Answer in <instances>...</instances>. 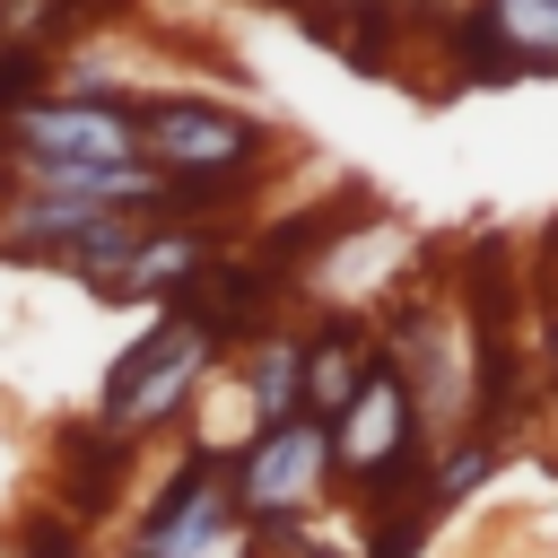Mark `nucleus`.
Returning <instances> with one entry per match:
<instances>
[{
  "label": "nucleus",
  "instance_id": "1",
  "mask_svg": "<svg viewBox=\"0 0 558 558\" xmlns=\"http://www.w3.org/2000/svg\"><path fill=\"white\" fill-rule=\"evenodd\" d=\"M131 131H140V166L157 183L192 192L201 209H209V192H235L270 157L262 122L235 113V105H209V96H140L131 105Z\"/></svg>",
  "mask_w": 558,
  "mask_h": 558
},
{
  "label": "nucleus",
  "instance_id": "2",
  "mask_svg": "<svg viewBox=\"0 0 558 558\" xmlns=\"http://www.w3.org/2000/svg\"><path fill=\"white\" fill-rule=\"evenodd\" d=\"M227 349L192 323V314H157L113 366H105V392H96V427L105 436H122V445H148L157 427H174L183 410H192V392H201V375L218 366Z\"/></svg>",
  "mask_w": 558,
  "mask_h": 558
},
{
  "label": "nucleus",
  "instance_id": "3",
  "mask_svg": "<svg viewBox=\"0 0 558 558\" xmlns=\"http://www.w3.org/2000/svg\"><path fill=\"white\" fill-rule=\"evenodd\" d=\"M323 445H331V488H357L366 506H410L401 488L427 471V427L392 366H375L349 392V410L323 418Z\"/></svg>",
  "mask_w": 558,
  "mask_h": 558
},
{
  "label": "nucleus",
  "instance_id": "4",
  "mask_svg": "<svg viewBox=\"0 0 558 558\" xmlns=\"http://www.w3.org/2000/svg\"><path fill=\"white\" fill-rule=\"evenodd\" d=\"M227 488H235V514L253 541L288 532V523H314L331 506V445H323V418H279V427H253L235 453H227Z\"/></svg>",
  "mask_w": 558,
  "mask_h": 558
},
{
  "label": "nucleus",
  "instance_id": "5",
  "mask_svg": "<svg viewBox=\"0 0 558 558\" xmlns=\"http://www.w3.org/2000/svg\"><path fill=\"white\" fill-rule=\"evenodd\" d=\"M140 558H244L253 532L235 514V488H227V462L209 453H174L157 471V488L131 506V541Z\"/></svg>",
  "mask_w": 558,
  "mask_h": 558
},
{
  "label": "nucleus",
  "instance_id": "6",
  "mask_svg": "<svg viewBox=\"0 0 558 558\" xmlns=\"http://www.w3.org/2000/svg\"><path fill=\"white\" fill-rule=\"evenodd\" d=\"M9 166H131L140 131H131V96H61L35 87L26 105L0 113Z\"/></svg>",
  "mask_w": 558,
  "mask_h": 558
},
{
  "label": "nucleus",
  "instance_id": "7",
  "mask_svg": "<svg viewBox=\"0 0 558 558\" xmlns=\"http://www.w3.org/2000/svg\"><path fill=\"white\" fill-rule=\"evenodd\" d=\"M462 61L471 78H558V0H471Z\"/></svg>",
  "mask_w": 558,
  "mask_h": 558
},
{
  "label": "nucleus",
  "instance_id": "8",
  "mask_svg": "<svg viewBox=\"0 0 558 558\" xmlns=\"http://www.w3.org/2000/svg\"><path fill=\"white\" fill-rule=\"evenodd\" d=\"M131 480H140V445L105 436L96 418H70V427H61V488H52V506H61L70 523H96V514H113Z\"/></svg>",
  "mask_w": 558,
  "mask_h": 558
},
{
  "label": "nucleus",
  "instance_id": "9",
  "mask_svg": "<svg viewBox=\"0 0 558 558\" xmlns=\"http://www.w3.org/2000/svg\"><path fill=\"white\" fill-rule=\"evenodd\" d=\"M270 296H279V279L262 270V262H227V253H209L192 279H183V296H174V314H192L218 349H235L244 331H262V314H270Z\"/></svg>",
  "mask_w": 558,
  "mask_h": 558
},
{
  "label": "nucleus",
  "instance_id": "10",
  "mask_svg": "<svg viewBox=\"0 0 558 558\" xmlns=\"http://www.w3.org/2000/svg\"><path fill=\"white\" fill-rule=\"evenodd\" d=\"M209 253H218V235H209L201 218H148V227H140V244L122 253V270H113L96 296H157V305H174V296H183V279H192Z\"/></svg>",
  "mask_w": 558,
  "mask_h": 558
},
{
  "label": "nucleus",
  "instance_id": "11",
  "mask_svg": "<svg viewBox=\"0 0 558 558\" xmlns=\"http://www.w3.org/2000/svg\"><path fill=\"white\" fill-rule=\"evenodd\" d=\"M375 366H384V349L357 314H331L323 331H305V418H340Z\"/></svg>",
  "mask_w": 558,
  "mask_h": 558
},
{
  "label": "nucleus",
  "instance_id": "12",
  "mask_svg": "<svg viewBox=\"0 0 558 558\" xmlns=\"http://www.w3.org/2000/svg\"><path fill=\"white\" fill-rule=\"evenodd\" d=\"M253 427H279V418H305V331H253V349L227 366Z\"/></svg>",
  "mask_w": 558,
  "mask_h": 558
},
{
  "label": "nucleus",
  "instance_id": "13",
  "mask_svg": "<svg viewBox=\"0 0 558 558\" xmlns=\"http://www.w3.org/2000/svg\"><path fill=\"white\" fill-rule=\"evenodd\" d=\"M506 471V453H497V436L488 427H462V436H445V445H427V471H418V514L436 523V514H453V506H471L488 480Z\"/></svg>",
  "mask_w": 558,
  "mask_h": 558
},
{
  "label": "nucleus",
  "instance_id": "14",
  "mask_svg": "<svg viewBox=\"0 0 558 558\" xmlns=\"http://www.w3.org/2000/svg\"><path fill=\"white\" fill-rule=\"evenodd\" d=\"M541 375L558 384V296H549V314H541Z\"/></svg>",
  "mask_w": 558,
  "mask_h": 558
},
{
  "label": "nucleus",
  "instance_id": "15",
  "mask_svg": "<svg viewBox=\"0 0 558 558\" xmlns=\"http://www.w3.org/2000/svg\"><path fill=\"white\" fill-rule=\"evenodd\" d=\"M436 9H471V0H436Z\"/></svg>",
  "mask_w": 558,
  "mask_h": 558
},
{
  "label": "nucleus",
  "instance_id": "16",
  "mask_svg": "<svg viewBox=\"0 0 558 558\" xmlns=\"http://www.w3.org/2000/svg\"><path fill=\"white\" fill-rule=\"evenodd\" d=\"M70 558H96V549H70Z\"/></svg>",
  "mask_w": 558,
  "mask_h": 558
},
{
  "label": "nucleus",
  "instance_id": "17",
  "mask_svg": "<svg viewBox=\"0 0 558 558\" xmlns=\"http://www.w3.org/2000/svg\"><path fill=\"white\" fill-rule=\"evenodd\" d=\"M113 558H140V549H113Z\"/></svg>",
  "mask_w": 558,
  "mask_h": 558
}]
</instances>
